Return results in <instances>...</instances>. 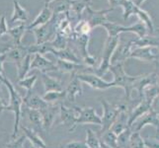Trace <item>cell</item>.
I'll list each match as a JSON object with an SVG mask.
<instances>
[{
  "instance_id": "1",
  "label": "cell",
  "mask_w": 159,
  "mask_h": 148,
  "mask_svg": "<svg viewBox=\"0 0 159 148\" xmlns=\"http://www.w3.org/2000/svg\"><path fill=\"white\" fill-rule=\"evenodd\" d=\"M0 82L3 83L8 90L9 93V100L10 103L7 105L6 111H10L14 114V128H13V132L11 135L12 140L16 139V136L18 134L19 128H20V122H21V116H22V106H23V97L20 95V93L16 90L15 86L12 84L6 76L4 74L0 76Z\"/></svg>"
},
{
  "instance_id": "2",
  "label": "cell",
  "mask_w": 159,
  "mask_h": 148,
  "mask_svg": "<svg viewBox=\"0 0 159 148\" xmlns=\"http://www.w3.org/2000/svg\"><path fill=\"white\" fill-rule=\"evenodd\" d=\"M110 72H112L114 80L112 81L113 87H120L125 91V97L127 101H131V92L134 91V86L139 76H130L125 71L124 63L111 64L109 68Z\"/></svg>"
},
{
  "instance_id": "3",
  "label": "cell",
  "mask_w": 159,
  "mask_h": 148,
  "mask_svg": "<svg viewBox=\"0 0 159 148\" xmlns=\"http://www.w3.org/2000/svg\"><path fill=\"white\" fill-rule=\"evenodd\" d=\"M120 36L118 37H108L107 40L105 42V45L103 47V53H102V60L100 65L95 69H91L88 67L90 70H92V73L95 74L99 77H103L108 71L109 68L111 66V59L112 56L116 51V48L118 47L120 43Z\"/></svg>"
},
{
  "instance_id": "4",
  "label": "cell",
  "mask_w": 159,
  "mask_h": 148,
  "mask_svg": "<svg viewBox=\"0 0 159 148\" xmlns=\"http://www.w3.org/2000/svg\"><path fill=\"white\" fill-rule=\"evenodd\" d=\"M59 15H53L50 22L47 24L38 27L31 31L35 34L36 37V45H41L53 40L57 33V23H58Z\"/></svg>"
},
{
  "instance_id": "5",
  "label": "cell",
  "mask_w": 159,
  "mask_h": 148,
  "mask_svg": "<svg viewBox=\"0 0 159 148\" xmlns=\"http://www.w3.org/2000/svg\"><path fill=\"white\" fill-rule=\"evenodd\" d=\"M80 111V107L72 105V104H69V106L65 105V104H60L59 105L58 114L60 122L64 124V127L67 128L69 132H73L76 128H77L76 122H77Z\"/></svg>"
},
{
  "instance_id": "6",
  "label": "cell",
  "mask_w": 159,
  "mask_h": 148,
  "mask_svg": "<svg viewBox=\"0 0 159 148\" xmlns=\"http://www.w3.org/2000/svg\"><path fill=\"white\" fill-rule=\"evenodd\" d=\"M100 103L103 108V116L101 117V120H102L101 129L98 135L111 128L112 124L114 123V122L116 120L120 114L118 108L114 104L109 103L106 99H100Z\"/></svg>"
},
{
  "instance_id": "7",
  "label": "cell",
  "mask_w": 159,
  "mask_h": 148,
  "mask_svg": "<svg viewBox=\"0 0 159 148\" xmlns=\"http://www.w3.org/2000/svg\"><path fill=\"white\" fill-rule=\"evenodd\" d=\"M113 9H106V10H93L91 6H88L83 14H85V21L89 24L91 29H94L96 27L103 26L109 21L107 18V14L111 12Z\"/></svg>"
},
{
  "instance_id": "8",
  "label": "cell",
  "mask_w": 159,
  "mask_h": 148,
  "mask_svg": "<svg viewBox=\"0 0 159 148\" xmlns=\"http://www.w3.org/2000/svg\"><path fill=\"white\" fill-rule=\"evenodd\" d=\"M76 77H77L82 83H85L88 86H90L91 88L96 89V90L104 91L113 87L112 82L105 81L103 78L93 73H77L76 74Z\"/></svg>"
},
{
  "instance_id": "9",
  "label": "cell",
  "mask_w": 159,
  "mask_h": 148,
  "mask_svg": "<svg viewBox=\"0 0 159 148\" xmlns=\"http://www.w3.org/2000/svg\"><path fill=\"white\" fill-rule=\"evenodd\" d=\"M147 124L153 125L158 132L159 131V119H158L157 114H153L152 112L149 111L148 113L144 114L143 116H141L139 119H136L135 122L129 128L131 129L133 132H140V130Z\"/></svg>"
},
{
  "instance_id": "10",
  "label": "cell",
  "mask_w": 159,
  "mask_h": 148,
  "mask_svg": "<svg viewBox=\"0 0 159 148\" xmlns=\"http://www.w3.org/2000/svg\"><path fill=\"white\" fill-rule=\"evenodd\" d=\"M101 123H102L101 117L97 114L94 108L92 107L81 108L77 122H76V125L77 127L80 124H96L101 127Z\"/></svg>"
},
{
  "instance_id": "11",
  "label": "cell",
  "mask_w": 159,
  "mask_h": 148,
  "mask_svg": "<svg viewBox=\"0 0 159 148\" xmlns=\"http://www.w3.org/2000/svg\"><path fill=\"white\" fill-rule=\"evenodd\" d=\"M129 57L136 58L143 61H156L158 59V48L155 47H134L131 49Z\"/></svg>"
},
{
  "instance_id": "12",
  "label": "cell",
  "mask_w": 159,
  "mask_h": 148,
  "mask_svg": "<svg viewBox=\"0 0 159 148\" xmlns=\"http://www.w3.org/2000/svg\"><path fill=\"white\" fill-rule=\"evenodd\" d=\"M65 93V100L68 104L74 105L76 99L78 96H81L83 93V88H82V82L76 77V74L72 75V79L70 80L67 87L64 90Z\"/></svg>"
},
{
  "instance_id": "13",
  "label": "cell",
  "mask_w": 159,
  "mask_h": 148,
  "mask_svg": "<svg viewBox=\"0 0 159 148\" xmlns=\"http://www.w3.org/2000/svg\"><path fill=\"white\" fill-rule=\"evenodd\" d=\"M34 58L31 62V70H40L41 73H48L51 71H57L56 63L51 61L50 59L46 58L42 54L36 53L34 54Z\"/></svg>"
},
{
  "instance_id": "14",
  "label": "cell",
  "mask_w": 159,
  "mask_h": 148,
  "mask_svg": "<svg viewBox=\"0 0 159 148\" xmlns=\"http://www.w3.org/2000/svg\"><path fill=\"white\" fill-rule=\"evenodd\" d=\"M23 104L26 108L32 110H38V111H41V110L45 109L48 105L43 99V97L39 96L33 90L28 91L26 93V95L23 97Z\"/></svg>"
},
{
  "instance_id": "15",
  "label": "cell",
  "mask_w": 159,
  "mask_h": 148,
  "mask_svg": "<svg viewBox=\"0 0 159 148\" xmlns=\"http://www.w3.org/2000/svg\"><path fill=\"white\" fill-rule=\"evenodd\" d=\"M58 108L59 106L57 107L54 104H48V107L40 111L43 119V128L45 130H50L52 127L54 119H56V116L58 113Z\"/></svg>"
},
{
  "instance_id": "16",
  "label": "cell",
  "mask_w": 159,
  "mask_h": 148,
  "mask_svg": "<svg viewBox=\"0 0 159 148\" xmlns=\"http://www.w3.org/2000/svg\"><path fill=\"white\" fill-rule=\"evenodd\" d=\"M133 43L134 41L129 42L127 43H124V45H120L115 51L112 59H111V64H115V63H120L123 62L125 63V61L128 58H129L130 52H131V47H133Z\"/></svg>"
},
{
  "instance_id": "17",
  "label": "cell",
  "mask_w": 159,
  "mask_h": 148,
  "mask_svg": "<svg viewBox=\"0 0 159 148\" xmlns=\"http://www.w3.org/2000/svg\"><path fill=\"white\" fill-rule=\"evenodd\" d=\"M27 54H29L28 51H27V46L19 45L15 46L8 52L5 53V57H6V61L8 60V61L14 62L16 66H18L23 61V59L26 57Z\"/></svg>"
},
{
  "instance_id": "18",
  "label": "cell",
  "mask_w": 159,
  "mask_h": 148,
  "mask_svg": "<svg viewBox=\"0 0 159 148\" xmlns=\"http://www.w3.org/2000/svg\"><path fill=\"white\" fill-rule=\"evenodd\" d=\"M56 66L57 68V71H60L61 73H69L71 75L77 74L79 70L88 68L86 65L82 63H74L70 61H65V60H61V59L57 60Z\"/></svg>"
},
{
  "instance_id": "19",
  "label": "cell",
  "mask_w": 159,
  "mask_h": 148,
  "mask_svg": "<svg viewBox=\"0 0 159 148\" xmlns=\"http://www.w3.org/2000/svg\"><path fill=\"white\" fill-rule=\"evenodd\" d=\"M52 16H53V13L52 12V10L48 6H45L39 13V15L35 18V20L33 21L29 26H27V31H31L35 28H38V27L47 24L48 22L51 21Z\"/></svg>"
},
{
  "instance_id": "20",
  "label": "cell",
  "mask_w": 159,
  "mask_h": 148,
  "mask_svg": "<svg viewBox=\"0 0 159 148\" xmlns=\"http://www.w3.org/2000/svg\"><path fill=\"white\" fill-rule=\"evenodd\" d=\"M150 111V104L147 103L144 100H140V102L134 107L133 111H131L129 118V122H128V127H130L136 119H139L141 116H143L144 114L148 113Z\"/></svg>"
},
{
  "instance_id": "21",
  "label": "cell",
  "mask_w": 159,
  "mask_h": 148,
  "mask_svg": "<svg viewBox=\"0 0 159 148\" xmlns=\"http://www.w3.org/2000/svg\"><path fill=\"white\" fill-rule=\"evenodd\" d=\"M52 53L54 54L57 57V59H61V60H65V61H70L74 63H81L79 56L69 46H67L63 49H60V51L52 49Z\"/></svg>"
},
{
  "instance_id": "22",
  "label": "cell",
  "mask_w": 159,
  "mask_h": 148,
  "mask_svg": "<svg viewBox=\"0 0 159 148\" xmlns=\"http://www.w3.org/2000/svg\"><path fill=\"white\" fill-rule=\"evenodd\" d=\"M22 130H23L25 137L28 140H30L32 146L34 148H47L46 142L43 141V139L39 134H38L36 130L32 128H28L26 127H22Z\"/></svg>"
},
{
  "instance_id": "23",
  "label": "cell",
  "mask_w": 159,
  "mask_h": 148,
  "mask_svg": "<svg viewBox=\"0 0 159 148\" xmlns=\"http://www.w3.org/2000/svg\"><path fill=\"white\" fill-rule=\"evenodd\" d=\"M72 0H53L47 6L52 10L53 15L67 14L70 10Z\"/></svg>"
},
{
  "instance_id": "24",
  "label": "cell",
  "mask_w": 159,
  "mask_h": 148,
  "mask_svg": "<svg viewBox=\"0 0 159 148\" xmlns=\"http://www.w3.org/2000/svg\"><path fill=\"white\" fill-rule=\"evenodd\" d=\"M25 113L27 119H28L29 123L33 125V128L38 132V130H43V119H42V114L40 111L38 110H32V109H25Z\"/></svg>"
},
{
  "instance_id": "25",
  "label": "cell",
  "mask_w": 159,
  "mask_h": 148,
  "mask_svg": "<svg viewBox=\"0 0 159 148\" xmlns=\"http://www.w3.org/2000/svg\"><path fill=\"white\" fill-rule=\"evenodd\" d=\"M42 76V82L45 88V92H51V91H62V85L61 83L56 78L52 77L48 73H41Z\"/></svg>"
},
{
  "instance_id": "26",
  "label": "cell",
  "mask_w": 159,
  "mask_h": 148,
  "mask_svg": "<svg viewBox=\"0 0 159 148\" xmlns=\"http://www.w3.org/2000/svg\"><path fill=\"white\" fill-rule=\"evenodd\" d=\"M27 32V26L25 23H21L20 25L13 27V28L8 29L7 35L11 38L15 46L22 45V39Z\"/></svg>"
},
{
  "instance_id": "27",
  "label": "cell",
  "mask_w": 159,
  "mask_h": 148,
  "mask_svg": "<svg viewBox=\"0 0 159 148\" xmlns=\"http://www.w3.org/2000/svg\"><path fill=\"white\" fill-rule=\"evenodd\" d=\"M28 12L26 11L25 8L22 7V5L14 0L13 1V13L11 16L10 23H15V22H22V23H26V21L28 20Z\"/></svg>"
},
{
  "instance_id": "28",
  "label": "cell",
  "mask_w": 159,
  "mask_h": 148,
  "mask_svg": "<svg viewBox=\"0 0 159 148\" xmlns=\"http://www.w3.org/2000/svg\"><path fill=\"white\" fill-rule=\"evenodd\" d=\"M90 3L91 0H72L69 12L73 13L74 17L80 21L82 18V15H83V12L87 7L90 6Z\"/></svg>"
},
{
  "instance_id": "29",
  "label": "cell",
  "mask_w": 159,
  "mask_h": 148,
  "mask_svg": "<svg viewBox=\"0 0 159 148\" xmlns=\"http://www.w3.org/2000/svg\"><path fill=\"white\" fill-rule=\"evenodd\" d=\"M135 15L139 18L140 22L144 23V25L146 26V28H147V31H148V34H152V33L155 31L154 30V25H153V21H152L150 14H148L146 11L142 10L140 7H139V9L136 10Z\"/></svg>"
},
{
  "instance_id": "30",
  "label": "cell",
  "mask_w": 159,
  "mask_h": 148,
  "mask_svg": "<svg viewBox=\"0 0 159 148\" xmlns=\"http://www.w3.org/2000/svg\"><path fill=\"white\" fill-rule=\"evenodd\" d=\"M119 6H120L124 9V13H123L124 20L129 19L131 15H135L136 10L139 9V7L131 0H120Z\"/></svg>"
},
{
  "instance_id": "31",
  "label": "cell",
  "mask_w": 159,
  "mask_h": 148,
  "mask_svg": "<svg viewBox=\"0 0 159 148\" xmlns=\"http://www.w3.org/2000/svg\"><path fill=\"white\" fill-rule=\"evenodd\" d=\"M31 62H32V57L31 54H27L26 57L23 59L18 66H17V71H18V79H24L27 77V75L29 74L31 71Z\"/></svg>"
},
{
  "instance_id": "32",
  "label": "cell",
  "mask_w": 159,
  "mask_h": 148,
  "mask_svg": "<svg viewBox=\"0 0 159 148\" xmlns=\"http://www.w3.org/2000/svg\"><path fill=\"white\" fill-rule=\"evenodd\" d=\"M100 137V140L103 141L106 145L111 148H118V135L114 133L111 129H109L105 132L98 135Z\"/></svg>"
},
{
  "instance_id": "33",
  "label": "cell",
  "mask_w": 159,
  "mask_h": 148,
  "mask_svg": "<svg viewBox=\"0 0 159 148\" xmlns=\"http://www.w3.org/2000/svg\"><path fill=\"white\" fill-rule=\"evenodd\" d=\"M102 27L106 29L108 33V37H118L120 36L122 33H125V26H122L120 24L114 23V22H110L108 21L107 23L104 24Z\"/></svg>"
},
{
  "instance_id": "34",
  "label": "cell",
  "mask_w": 159,
  "mask_h": 148,
  "mask_svg": "<svg viewBox=\"0 0 159 148\" xmlns=\"http://www.w3.org/2000/svg\"><path fill=\"white\" fill-rule=\"evenodd\" d=\"M43 99L48 104H54V103H57L59 101H62L63 99H65V93H64V90L46 92L45 95L43 96Z\"/></svg>"
},
{
  "instance_id": "35",
  "label": "cell",
  "mask_w": 159,
  "mask_h": 148,
  "mask_svg": "<svg viewBox=\"0 0 159 148\" xmlns=\"http://www.w3.org/2000/svg\"><path fill=\"white\" fill-rule=\"evenodd\" d=\"M85 143L88 148H100V137L94 130L88 128L86 130Z\"/></svg>"
},
{
  "instance_id": "36",
  "label": "cell",
  "mask_w": 159,
  "mask_h": 148,
  "mask_svg": "<svg viewBox=\"0 0 159 148\" xmlns=\"http://www.w3.org/2000/svg\"><path fill=\"white\" fill-rule=\"evenodd\" d=\"M125 32H129V33H134L139 36V39L140 38L145 37L147 34H148V31H147L146 26L144 25V23L142 22H139L134 25H131L129 27H125Z\"/></svg>"
},
{
  "instance_id": "37",
  "label": "cell",
  "mask_w": 159,
  "mask_h": 148,
  "mask_svg": "<svg viewBox=\"0 0 159 148\" xmlns=\"http://www.w3.org/2000/svg\"><path fill=\"white\" fill-rule=\"evenodd\" d=\"M159 94V84H154V85H149L142 92V99L147 103H151V101L154 99L157 95Z\"/></svg>"
},
{
  "instance_id": "38",
  "label": "cell",
  "mask_w": 159,
  "mask_h": 148,
  "mask_svg": "<svg viewBox=\"0 0 159 148\" xmlns=\"http://www.w3.org/2000/svg\"><path fill=\"white\" fill-rule=\"evenodd\" d=\"M51 46L53 47V49L56 51H60V49H63L68 46V39L67 38L63 37L62 35L57 33L56 37L53 38V40L50 42Z\"/></svg>"
},
{
  "instance_id": "39",
  "label": "cell",
  "mask_w": 159,
  "mask_h": 148,
  "mask_svg": "<svg viewBox=\"0 0 159 148\" xmlns=\"http://www.w3.org/2000/svg\"><path fill=\"white\" fill-rule=\"evenodd\" d=\"M131 129L128 127L122 133L118 135V148H129V137Z\"/></svg>"
},
{
  "instance_id": "40",
  "label": "cell",
  "mask_w": 159,
  "mask_h": 148,
  "mask_svg": "<svg viewBox=\"0 0 159 148\" xmlns=\"http://www.w3.org/2000/svg\"><path fill=\"white\" fill-rule=\"evenodd\" d=\"M129 148H146L144 139L140 132H131L129 137Z\"/></svg>"
},
{
  "instance_id": "41",
  "label": "cell",
  "mask_w": 159,
  "mask_h": 148,
  "mask_svg": "<svg viewBox=\"0 0 159 148\" xmlns=\"http://www.w3.org/2000/svg\"><path fill=\"white\" fill-rule=\"evenodd\" d=\"M38 80V76L35 74V75H30V76H27L24 79H21L18 81V85L22 88H24L28 91H32L33 88H34V86L36 84V82Z\"/></svg>"
},
{
  "instance_id": "42",
  "label": "cell",
  "mask_w": 159,
  "mask_h": 148,
  "mask_svg": "<svg viewBox=\"0 0 159 148\" xmlns=\"http://www.w3.org/2000/svg\"><path fill=\"white\" fill-rule=\"evenodd\" d=\"M6 36V35H5ZM5 36L0 37V56L1 54H5L8 52L12 47H15L13 41L11 40V38H6Z\"/></svg>"
},
{
  "instance_id": "43",
  "label": "cell",
  "mask_w": 159,
  "mask_h": 148,
  "mask_svg": "<svg viewBox=\"0 0 159 148\" xmlns=\"http://www.w3.org/2000/svg\"><path fill=\"white\" fill-rule=\"evenodd\" d=\"M91 27L89 26V24L87 23L85 20H80L77 25L75 26V28L73 29L74 34L76 35H89L91 32Z\"/></svg>"
},
{
  "instance_id": "44",
  "label": "cell",
  "mask_w": 159,
  "mask_h": 148,
  "mask_svg": "<svg viewBox=\"0 0 159 148\" xmlns=\"http://www.w3.org/2000/svg\"><path fill=\"white\" fill-rule=\"evenodd\" d=\"M25 135L23 134L22 136H20L19 138H16L14 140H12L9 143L5 144V147L6 148H23L24 146V142H25Z\"/></svg>"
},
{
  "instance_id": "45",
  "label": "cell",
  "mask_w": 159,
  "mask_h": 148,
  "mask_svg": "<svg viewBox=\"0 0 159 148\" xmlns=\"http://www.w3.org/2000/svg\"><path fill=\"white\" fill-rule=\"evenodd\" d=\"M144 139V143L146 148H159V137L155 136V137H145Z\"/></svg>"
},
{
  "instance_id": "46",
  "label": "cell",
  "mask_w": 159,
  "mask_h": 148,
  "mask_svg": "<svg viewBox=\"0 0 159 148\" xmlns=\"http://www.w3.org/2000/svg\"><path fill=\"white\" fill-rule=\"evenodd\" d=\"M60 148H88L85 141H70L60 146Z\"/></svg>"
},
{
  "instance_id": "47",
  "label": "cell",
  "mask_w": 159,
  "mask_h": 148,
  "mask_svg": "<svg viewBox=\"0 0 159 148\" xmlns=\"http://www.w3.org/2000/svg\"><path fill=\"white\" fill-rule=\"evenodd\" d=\"M8 26H7V22H6V16L3 14L1 17H0V37L7 35L8 33Z\"/></svg>"
},
{
  "instance_id": "48",
  "label": "cell",
  "mask_w": 159,
  "mask_h": 148,
  "mask_svg": "<svg viewBox=\"0 0 159 148\" xmlns=\"http://www.w3.org/2000/svg\"><path fill=\"white\" fill-rule=\"evenodd\" d=\"M150 112L159 116V94L150 103Z\"/></svg>"
},
{
  "instance_id": "49",
  "label": "cell",
  "mask_w": 159,
  "mask_h": 148,
  "mask_svg": "<svg viewBox=\"0 0 159 148\" xmlns=\"http://www.w3.org/2000/svg\"><path fill=\"white\" fill-rule=\"evenodd\" d=\"M0 91H1V82H0ZM6 108H7L6 103H5L4 99L2 98L1 94H0V114H1L2 112L6 111Z\"/></svg>"
},
{
  "instance_id": "50",
  "label": "cell",
  "mask_w": 159,
  "mask_h": 148,
  "mask_svg": "<svg viewBox=\"0 0 159 148\" xmlns=\"http://www.w3.org/2000/svg\"><path fill=\"white\" fill-rule=\"evenodd\" d=\"M6 61V57H5V54H1L0 56V76L4 74V70H3V65Z\"/></svg>"
},
{
  "instance_id": "51",
  "label": "cell",
  "mask_w": 159,
  "mask_h": 148,
  "mask_svg": "<svg viewBox=\"0 0 159 148\" xmlns=\"http://www.w3.org/2000/svg\"><path fill=\"white\" fill-rule=\"evenodd\" d=\"M120 1V0H108L109 5H110V6H111V8H112V9L116 8L117 6H119Z\"/></svg>"
},
{
  "instance_id": "52",
  "label": "cell",
  "mask_w": 159,
  "mask_h": 148,
  "mask_svg": "<svg viewBox=\"0 0 159 148\" xmlns=\"http://www.w3.org/2000/svg\"><path fill=\"white\" fill-rule=\"evenodd\" d=\"M131 1H133L138 7H140L142 5V3H143L144 1H146V0H131Z\"/></svg>"
},
{
  "instance_id": "53",
  "label": "cell",
  "mask_w": 159,
  "mask_h": 148,
  "mask_svg": "<svg viewBox=\"0 0 159 148\" xmlns=\"http://www.w3.org/2000/svg\"><path fill=\"white\" fill-rule=\"evenodd\" d=\"M100 148H111V147H109L108 145H106L105 143H104L103 141L100 140Z\"/></svg>"
},
{
  "instance_id": "54",
  "label": "cell",
  "mask_w": 159,
  "mask_h": 148,
  "mask_svg": "<svg viewBox=\"0 0 159 148\" xmlns=\"http://www.w3.org/2000/svg\"><path fill=\"white\" fill-rule=\"evenodd\" d=\"M43 1H45V6H47V5H48L51 2H52L53 0H43Z\"/></svg>"
},
{
  "instance_id": "55",
  "label": "cell",
  "mask_w": 159,
  "mask_h": 148,
  "mask_svg": "<svg viewBox=\"0 0 159 148\" xmlns=\"http://www.w3.org/2000/svg\"><path fill=\"white\" fill-rule=\"evenodd\" d=\"M158 119H159V116H158Z\"/></svg>"
}]
</instances>
